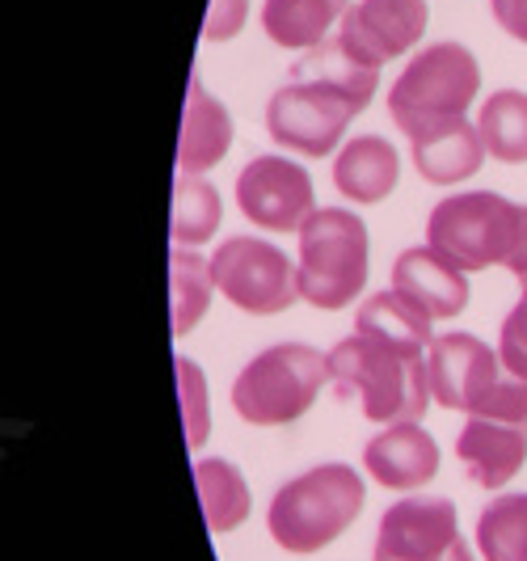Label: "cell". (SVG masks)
<instances>
[{
  "mask_svg": "<svg viewBox=\"0 0 527 561\" xmlns=\"http://www.w3.org/2000/svg\"><path fill=\"white\" fill-rule=\"evenodd\" d=\"M371 93L376 72L346 59L337 38L321 43L291 68V84L271 93L266 131L278 148H291L300 157H330L333 148H342L346 127L367 111Z\"/></svg>",
  "mask_w": 527,
  "mask_h": 561,
  "instance_id": "6da1fadb",
  "label": "cell"
},
{
  "mask_svg": "<svg viewBox=\"0 0 527 561\" xmlns=\"http://www.w3.org/2000/svg\"><path fill=\"white\" fill-rule=\"evenodd\" d=\"M330 385L342 401H359L363 419L371 422H417L426 414L431 397V371H426V346H397L385 337L351 334L325 355Z\"/></svg>",
  "mask_w": 527,
  "mask_h": 561,
  "instance_id": "7a4b0ae2",
  "label": "cell"
},
{
  "mask_svg": "<svg viewBox=\"0 0 527 561\" xmlns=\"http://www.w3.org/2000/svg\"><path fill=\"white\" fill-rule=\"evenodd\" d=\"M363 503H367V485L351 465H317L287 485H278L271 511H266V533L283 553H321L346 528H355Z\"/></svg>",
  "mask_w": 527,
  "mask_h": 561,
  "instance_id": "3957f363",
  "label": "cell"
},
{
  "mask_svg": "<svg viewBox=\"0 0 527 561\" xmlns=\"http://www.w3.org/2000/svg\"><path fill=\"white\" fill-rule=\"evenodd\" d=\"M481 93V64L460 43H435L414 51L389 89V114L410 144L431 140L451 123L469 118Z\"/></svg>",
  "mask_w": 527,
  "mask_h": 561,
  "instance_id": "277c9868",
  "label": "cell"
},
{
  "mask_svg": "<svg viewBox=\"0 0 527 561\" xmlns=\"http://www.w3.org/2000/svg\"><path fill=\"white\" fill-rule=\"evenodd\" d=\"M330 385L325 355L305 342H278L257 351L232 380V410L250 426H287L305 419Z\"/></svg>",
  "mask_w": 527,
  "mask_h": 561,
  "instance_id": "5b68a950",
  "label": "cell"
},
{
  "mask_svg": "<svg viewBox=\"0 0 527 561\" xmlns=\"http://www.w3.org/2000/svg\"><path fill=\"white\" fill-rule=\"evenodd\" d=\"M300 300L312 309H346L367 283V225L346 207H321L300 228Z\"/></svg>",
  "mask_w": 527,
  "mask_h": 561,
  "instance_id": "8992f818",
  "label": "cell"
},
{
  "mask_svg": "<svg viewBox=\"0 0 527 561\" xmlns=\"http://www.w3.org/2000/svg\"><path fill=\"white\" fill-rule=\"evenodd\" d=\"M519 232V203L494 195V191H465L435 203L426 220V245L456 262L465 275L506 266Z\"/></svg>",
  "mask_w": 527,
  "mask_h": 561,
  "instance_id": "52a82bcc",
  "label": "cell"
},
{
  "mask_svg": "<svg viewBox=\"0 0 527 561\" xmlns=\"http://www.w3.org/2000/svg\"><path fill=\"white\" fill-rule=\"evenodd\" d=\"M211 279L228 305L250 317H278L300 300L296 262L262 237H228L211 253Z\"/></svg>",
  "mask_w": 527,
  "mask_h": 561,
  "instance_id": "ba28073f",
  "label": "cell"
},
{
  "mask_svg": "<svg viewBox=\"0 0 527 561\" xmlns=\"http://www.w3.org/2000/svg\"><path fill=\"white\" fill-rule=\"evenodd\" d=\"M371 561H477L460 540L456 503L435 494H410L392 503L376 533Z\"/></svg>",
  "mask_w": 527,
  "mask_h": 561,
  "instance_id": "9c48e42d",
  "label": "cell"
},
{
  "mask_svg": "<svg viewBox=\"0 0 527 561\" xmlns=\"http://www.w3.org/2000/svg\"><path fill=\"white\" fill-rule=\"evenodd\" d=\"M431 22L426 0H355L337 22V47L367 72H380L389 59L422 43Z\"/></svg>",
  "mask_w": 527,
  "mask_h": 561,
  "instance_id": "30bf717a",
  "label": "cell"
},
{
  "mask_svg": "<svg viewBox=\"0 0 527 561\" xmlns=\"http://www.w3.org/2000/svg\"><path fill=\"white\" fill-rule=\"evenodd\" d=\"M237 203L266 232H296L308 225V216L317 211L312 195V178L305 165L287 161V157H253L250 165L237 173Z\"/></svg>",
  "mask_w": 527,
  "mask_h": 561,
  "instance_id": "8fae6325",
  "label": "cell"
},
{
  "mask_svg": "<svg viewBox=\"0 0 527 561\" xmlns=\"http://www.w3.org/2000/svg\"><path fill=\"white\" fill-rule=\"evenodd\" d=\"M426 371H431V397L444 410L477 414L485 405V397L494 393L506 367L499 351H490L481 337L472 334H439L426 346Z\"/></svg>",
  "mask_w": 527,
  "mask_h": 561,
  "instance_id": "7c38bea8",
  "label": "cell"
},
{
  "mask_svg": "<svg viewBox=\"0 0 527 561\" xmlns=\"http://www.w3.org/2000/svg\"><path fill=\"white\" fill-rule=\"evenodd\" d=\"M363 469L385 490H417L439 473V444L422 422H389L363 448Z\"/></svg>",
  "mask_w": 527,
  "mask_h": 561,
  "instance_id": "4fadbf2b",
  "label": "cell"
},
{
  "mask_svg": "<svg viewBox=\"0 0 527 561\" xmlns=\"http://www.w3.org/2000/svg\"><path fill=\"white\" fill-rule=\"evenodd\" d=\"M456 456L477 485L502 490L527 465V426L502 419H469L456 439Z\"/></svg>",
  "mask_w": 527,
  "mask_h": 561,
  "instance_id": "5bb4252c",
  "label": "cell"
},
{
  "mask_svg": "<svg viewBox=\"0 0 527 561\" xmlns=\"http://www.w3.org/2000/svg\"><path fill=\"white\" fill-rule=\"evenodd\" d=\"M392 287L405 291L435 321L460 317L469 309V275L456 262H447L439 250H431V245H414V250H405L392 262Z\"/></svg>",
  "mask_w": 527,
  "mask_h": 561,
  "instance_id": "9a60e30c",
  "label": "cell"
},
{
  "mask_svg": "<svg viewBox=\"0 0 527 561\" xmlns=\"http://www.w3.org/2000/svg\"><path fill=\"white\" fill-rule=\"evenodd\" d=\"M232 148V114L224 111L220 98H211L203 81L186 89V111H182V136H177V173L198 178L216 169Z\"/></svg>",
  "mask_w": 527,
  "mask_h": 561,
  "instance_id": "2e32d148",
  "label": "cell"
},
{
  "mask_svg": "<svg viewBox=\"0 0 527 561\" xmlns=\"http://www.w3.org/2000/svg\"><path fill=\"white\" fill-rule=\"evenodd\" d=\"M401 178V157L385 136H355L333 157V186L351 203H385Z\"/></svg>",
  "mask_w": 527,
  "mask_h": 561,
  "instance_id": "e0dca14e",
  "label": "cell"
},
{
  "mask_svg": "<svg viewBox=\"0 0 527 561\" xmlns=\"http://www.w3.org/2000/svg\"><path fill=\"white\" fill-rule=\"evenodd\" d=\"M410 148H414V169L431 186L469 182L472 173L481 169V161L490 157L472 118H460V123H451L447 131H435L431 140L410 144Z\"/></svg>",
  "mask_w": 527,
  "mask_h": 561,
  "instance_id": "ac0fdd59",
  "label": "cell"
},
{
  "mask_svg": "<svg viewBox=\"0 0 527 561\" xmlns=\"http://www.w3.org/2000/svg\"><path fill=\"white\" fill-rule=\"evenodd\" d=\"M195 485L198 499H203V519H207V533L224 536L237 533L253 511V494L245 473L224 460V456H203L195 460Z\"/></svg>",
  "mask_w": 527,
  "mask_h": 561,
  "instance_id": "d6986e66",
  "label": "cell"
},
{
  "mask_svg": "<svg viewBox=\"0 0 527 561\" xmlns=\"http://www.w3.org/2000/svg\"><path fill=\"white\" fill-rule=\"evenodd\" d=\"M351 4L346 0H266L262 4V30L275 47L287 51H312L325 43L333 22H342Z\"/></svg>",
  "mask_w": 527,
  "mask_h": 561,
  "instance_id": "ffe728a7",
  "label": "cell"
},
{
  "mask_svg": "<svg viewBox=\"0 0 527 561\" xmlns=\"http://www.w3.org/2000/svg\"><path fill=\"white\" fill-rule=\"evenodd\" d=\"M435 317L414 305L405 291H376L363 300L359 317H355V334H371L385 337V342H397V346H431L435 342Z\"/></svg>",
  "mask_w": 527,
  "mask_h": 561,
  "instance_id": "44dd1931",
  "label": "cell"
},
{
  "mask_svg": "<svg viewBox=\"0 0 527 561\" xmlns=\"http://www.w3.org/2000/svg\"><path fill=\"white\" fill-rule=\"evenodd\" d=\"M211 291H216V279H211V262L203 253H169V330L173 337H186L207 317Z\"/></svg>",
  "mask_w": 527,
  "mask_h": 561,
  "instance_id": "7402d4cb",
  "label": "cell"
},
{
  "mask_svg": "<svg viewBox=\"0 0 527 561\" xmlns=\"http://www.w3.org/2000/svg\"><path fill=\"white\" fill-rule=\"evenodd\" d=\"M477 131L485 152L502 165H527V93L524 89H499L481 102Z\"/></svg>",
  "mask_w": 527,
  "mask_h": 561,
  "instance_id": "603a6c76",
  "label": "cell"
},
{
  "mask_svg": "<svg viewBox=\"0 0 527 561\" xmlns=\"http://www.w3.org/2000/svg\"><path fill=\"white\" fill-rule=\"evenodd\" d=\"M224 220V198L211 182L203 178H177L173 186V216H169V237L173 250H198L216 237V228Z\"/></svg>",
  "mask_w": 527,
  "mask_h": 561,
  "instance_id": "cb8c5ba5",
  "label": "cell"
},
{
  "mask_svg": "<svg viewBox=\"0 0 527 561\" xmlns=\"http://www.w3.org/2000/svg\"><path fill=\"white\" fill-rule=\"evenodd\" d=\"M481 561H527V494H499L477 515Z\"/></svg>",
  "mask_w": 527,
  "mask_h": 561,
  "instance_id": "d4e9b609",
  "label": "cell"
},
{
  "mask_svg": "<svg viewBox=\"0 0 527 561\" xmlns=\"http://www.w3.org/2000/svg\"><path fill=\"white\" fill-rule=\"evenodd\" d=\"M177 401H182V419H186V444L203 448L207 435H211V405H207V380H203V367L195 359H182L177 355Z\"/></svg>",
  "mask_w": 527,
  "mask_h": 561,
  "instance_id": "484cf974",
  "label": "cell"
},
{
  "mask_svg": "<svg viewBox=\"0 0 527 561\" xmlns=\"http://www.w3.org/2000/svg\"><path fill=\"white\" fill-rule=\"evenodd\" d=\"M499 359L506 371H515V376L527 380V283L524 291H519V300H515V309L506 312V321H502Z\"/></svg>",
  "mask_w": 527,
  "mask_h": 561,
  "instance_id": "4316f807",
  "label": "cell"
},
{
  "mask_svg": "<svg viewBox=\"0 0 527 561\" xmlns=\"http://www.w3.org/2000/svg\"><path fill=\"white\" fill-rule=\"evenodd\" d=\"M250 18V0H211L207 18H203V43H228L245 30Z\"/></svg>",
  "mask_w": 527,
  "mask_h": 561,
  "instance_id": "83f0119b",
  "label": "cell"
},
{
  "mask_svg": "<svg viewBox=\"0 0 527 561\" xmlns=\"http://www.w3.org/2000/svg\"><path fill=\"white\" fill-rule=\"evenodd\" d=\"M490 9L515 43H527V0H490Z\"/></svg>",
  "mask_w": 527,
  "mask_h": 561,
  "instance_id": "f1b7e54d",
  "label": "cell"
},
{
  "mask_svg": "<svg viewBox=\"0 0 527 561\" xmlns=\"http://www.w3.org/2000/svg\"><path fill=\"white\" fill-rule=\"evenodd\" d=\"M506 271L527 283V203H519V232H515V250L506 257Z\"/></svg>",
  "mask_w": 527,
  "mask_h": 561,
  "instance_id": "f546056e",
  "label": "cell"
}]
</instances>
